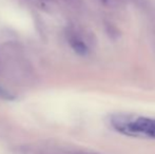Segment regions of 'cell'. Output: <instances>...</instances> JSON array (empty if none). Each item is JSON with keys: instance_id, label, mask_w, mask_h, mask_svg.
Returning a JSON list of instances; mask_svg holds the SVG:
<instances>
[{"instance_id": "1", "label": "cell", "mask_w": 155, "mask_h": 154, "mask_svg": "<svg viewBox=\"0 0 155 154\" xmlns=\"http://www.w3.org/2000/svg\"><path fill=\"white\" fill-rule=\"evenodd\" d=\"M111 123L117 132L124 135L155 138V119L153 118L119 114L112 117Z\"/></svg>"}, {"instance_id": "5", "label": "cell", "mask_w": 155, "mask_h": 154, "mask_svg": "<svg viewBox=\"0 0 155 154\" xmlns=\"http://www.w3.org/2000/svg\"><path fill=\"white\" fill-rule=\"evenodd\" d=\"M65 1L70 2V3H74V2H76V1H77V0H65Z\"/></svg>"}, {"instance_id": "4", "label": "cell", "mask_w": 155, "mask_h": 154, "mask_svg": "<svg viewBox=\"0 0 155 154\" xmlns=\"http://www.w3.org/2000/svg\"><path fill=\"white\" fill-rule=\"evenodd\" d=\"M73 154H97V153H94V152H88V151H78V152H75Z\"/></svg>"}, {"instance_id": "3", "label": "cell", "mask_w": 155, "mask_h": 154, "mask_svg": "<svg viewBox=\"0 0 155 154\" xmlns=\"http://www.w3.org/2000/svg\"><path fill=\"white\" fill-rule=\"evenodd\" d=\"M0 98L6 99V100H12V99L15 98V96L11 94L8 91L4 90L3 88H0Z\"/></svg>"}, {"instance_id": "2", "label": "cell", "mask_w": 155, "mask_h": 154, "mask_svg": "<svg viewBox=\"0 0 155 154\" xmlns=\"http://www.w3.org/2000/svg\"><path fill=\"white\" fill-rule=\"evenodd\" d=\"M70 44L73 48L74 51L77 54H79V55L84 56L88 54V52H89L88 47H87L86 43H84L79 37H77V36H72V37L70 38Z\"/></svg>"}]
</instances>
